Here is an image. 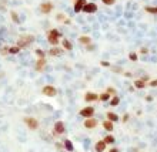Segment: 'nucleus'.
Segmentation results:
<instances>
[{
	"label": "nucleus",
	"mask_w": 157,
	"mask_h": 152,
	"mask_svg": "<svg viewBox=\"0 0 157 152\" xmlns=\"http://www.w3.org/2000/svg\"><path fill=\"white\" fill-rule=\"evenodd\" d=\"M62 37V34L59 30H56V29H52V30H49V33H47V41L53 44V46H56L57 43H59V38Z\"/></svg>",
	"instance_id": "obj_1"
},
{
	"label": "nucleus",
	"mask_w": 157,
	"mask_h": 152,
	"mask_svg": "<svg viewBox=\"0 0 157 152\" xmlns=\"http://www.w3.org/2000/svg\"><path fill=\"white\" fill-rule=\"evenodd\" d=\"M33 41H35V37H33V36H21V37L19 38L17 46L20 49H23V47H27L29 44H32Z\"/></svg>",
	"instance_id": "obj_2"
},
{
	"label": "nucleus",
	"mask_w": 157,
	"mask_h": 152,
	"mask_svg": "<svg viewBox=\"0 0 157 152\" xmlns=\"http://www.w3.org/2000/svg\"><path fill=\"white\" fill-rule=\"evenodd\" d=\"M97 9H99V7H97L96 3H86L82 12H84V13H87V14H93V13L97 12Z\"/></svg>",
	"instance_id": "obj_3"
},
{
	"label": "nucleus",
	"mask_w": 157,
	"mask_h": 152,
	"mask_svg": "<svg viewBox=\"0 0 157 152\" xmlns=\"http://www.w3.org/2000/svg\"><path fill=\"white\" fill-rule=\"evenodd\" d=\"M24 122H26V125H27L30 129H33V131L39 128V121H37L36 118H32V117H26V118H24Z\"/></svg>",
	"instance_id": "obj_4"
},
{
	"label": "nucleus",
	"mask_w": 157,
	"mask_h": 152,
	"mask_svg": "<svg viewBox=\"0 0 157 152\" xmlns=\"http://www.w3.org/2000/svg\"><path fill=\"white\" fill-rule=\"evenodd\" d=\"M41 92H43L44 95H47V97H54V95L57 94V90H56L53 85H44L43 90H41Z\"/></svg>",
	"instance_id": "obj_5"
},
{
	"label": "nucleus",
	"mask_w": 157,
	"mask_h": 152,
	"mask_svg": "<svg viewBox=\"0 0 157 152\" xmlns=\"http://www.w3.org/2000/svg\"><path fill=\"white\" fill-rule=\"evenodd\" d=\"M53 132L56 135H60V134L64 132V124H63V121H56V124L53 127Z\"/></svg>",
	"instance_id": "obj_6"
},
{
	"label": "nucleus",
	"mask_w": 157,
	"mask_h": 152,
	"mask_svg": "<svg viewBox=\"0 0 157 152\" xmlns=\"http://www.w3.org/2000/svg\"><path fill=\"white\" fill-rule=\"evenodd\" d=\"M40 10H41L43 14H49V13L53 10V3H50V1L41 3V4H40Z\"/></svg>",
	"instance_id": "obj_7"
},
{
	"label": "nucleus",
	"mask_w": 157,
	"mask_h": 152,
	"mask_svg": "<svg viewBox=\"0 0 157 152\" xmlns=\"http://www.w3.org/2000/svg\"><path fill=\"white\" fill-rule=\"evenodd\" d=\"M93 114H94V108H93V107H86V108L80 110V115L84 117V118H90V117H93Z\"/></svg>",
	"instance_id": "obj_8"
},
{
	"label": "nucleus",
	"mask_w": 157,
	"mask_h": 152,
	"mask_svg": "<svg viewBox=\"0 0 157 152\" xmlns=\"http://www.w3.org/2000/svg\"><path fill=\"white\" fill-rule=\"evenodd\" d=\"M87 3V0H76L74 1V13H80L82 10H83V7H84V4Z\"/></svg>",
	"instance_id": "obj_9"
},
{
	"label": "nucleus",
	"mask_w": 157,
	"mask_h": 152,
	"mask_svg": "<svg viewBox=\"0 0 157 152\" xmlns=\"http://www.w3.org/2000/svg\"><path fill=\"white\" fill-rule=\"evenodd\" d=\"M97 127V121L94 118H86V121H84V128H87V129H93V128H96Z\"/></svg>",
	"instance_id": "obj_10"
},
{
	"label": "nucleus",
	"mask_w": 157,
	"mask_h": 152,
	"mask_svg": "<svg viewBox=\"0 0 157 152\" xmlns=\"http://www.w3.org/2000/svg\"><path fill=\"white\" fill-rule=\"evenodd\" d=\"M84 100H86L87 102L97 101V100H99V95H97V94H94V92H86V95H84Z\"/></svg>",
	"instance_id": "obj_11"
},
{
	"label": "nucleus",
	"mask_w": 157,
	"mask_h": 152,
	"mask_svg": "<svg viewBox=\"0 0 157 152\" xmlns=\"http://www.w3.org/2000/svg\"><path fill=\"white\" fill-rule=\"evenodd\" d=\"M44 66H46V58H44V57H43V58H39L37 63H36V70H37V71H41V70L44 68Z\"/></svg>",
	"instance_id": "obj_12"
},
{
	"label": "nucleus",
	"mask_w": 157,
	"mask_h": 152,
	"mask_svg": "<svg viewBox=\"0 0 157 152\" xmlns=\"http://www.w3.org/2000/svg\"><path fill=\"white\" fill-rule=\"evenodd\" d=\"M146 80H147V78H140V80H136V81H134V87L139 88V90L144 88V87H146Z\"/></svg>",
	"instance_id": "obj_13"
},
{
	"label": "nucleus",
	"mask_w": 157,
	"mask_h": 152,
	"mask_svg": "<svg viewBox=\"0 0 157 152\" xmlns=\"http://www.w3.org/2000/svg\"><path fill=\"white\" fill-rule=\"evenodd\" d=\"M79 41H80L82 44H84V46H89V44L91 43V38H90L89 36H80V37H79Z\"/></svg>",
	"instance_id": "obj_14"
},
{
	"label": "nucleus",
	"mask_w": 157,
	"mask_h": 152,
	"mask_svg": "<svg viewBox=\"0 0 157 152\" xmlns=\"http://www.w3.org/2000/svg\"><path fill=\"white\" fill-rule=\"evenodd\" d=\"M106 145H107V144H106L104 141H99V142L96 144V151H97V152H103L106 149Z\"/></svg>",
	"instance_id": "obj_15"
},
{
	"label": "nucleus",
	"mask_w": 157,
	"mask_h": 152,
	"mask_svg": "<svg viewBox=\"0 0 157 152\" xmlns=\"http://www.w3.org/2000/svg\"><path fill=\"white\" fill-rule=\"evenodd\" d=\"M62 46H63V49H64V50H67V51L73 50V44L70 43L69 40H66V38H64V40L62 41Z\"/></svg>",
	"instance_id": "obj_16"
},
{
	"label": "nucleus",
	"mask_w": 157,
	"mask_h": 152,
	"mask_svg": "<svg viewBox=\"0 0 157 152\" xmlns=\"http://www.w3.org/2000/svg\"><path fill=\"white\" fill-rule=\"evenodd\" d=\"M103 127H104L106 131H113V121H110V119H107V121H104L103 122Z\"/></svg>",
	"instance_id": "obj_17"
},
{
	"label": "nucleus",
	"mask_w": 157,
	"mask_h": 152,
	"mask_svg": "<svg viewBox=\"0 0 157 152\" xmlns=\"http://www.w3.org/2000/svg\"><path fill=\"white\" fill-rule=\"evenodd\" d=\"M64 149H66V151H69V152L74 151V147H73V144H71V141H70V139H66V141H64Z\"/></svg>",
	"instance_id": "obj_18"
},
{
	"label": "nucleus",
	"mask_w": 157,
	"mask_h": 152,
	"mask_svg": "<svg viewBox=\"0 0 157 152\" xmlns=\"http://www.w3.org/2000/svg\"><path fill=\"white\" fill-rule=\"evenodd\" d=\"M107 119H110V121H113V122H116V121H119V115L117 114H114V112H107Z\"/></svg>",
	"instance_id": "obj_19"
},
{
	"label": "nucleus",
	"mask_w": 157,
	"mask_h": 152,
	"mask_svg": "<svg viewBox=\"0 0 157 152\" xmlns=\"http://www.w3.org/2000/svg\"><path fill=\"white\" fill-rule=\"evenodd\" d=\"M119 104H120V98H119L117 95H113V98L110 100V105H111V107H117Z\"/></svg>",
	"instance_id": "obj_20"
},
{
	"label": "nucleus",
	"mask_w": 157,
	"mask_h": 152,
	"mask_svg": "<svg viewBox=\"0 0 157 152\" xmlns=\"http://www.w3.org/2000/svg\"><path fill=\"white\" fill-rule=\"evenodd\" d=\"M62 53H63V50L62 49H50V51H49V54L50 55H62Z\"/></svg>",
	"instance_id": "obj_21"
},
{
	"label": "nucleus",
	"mask_w": 157,
	"mask_h": 152,
	"mask_svg": "<svg viewBox=\"0 0 157 152\" xmlns=\"http://www.w3.org/2000/svg\"><path fill=\"white\" fill-rule=\"evenodd\" d=\"M99 100H100V101H107V100H110V94L106 91V92H103V94L99 95Z\"/></svg>",
	"instance_id": "obj_22"
},
{
	"label": "nucleus",
	"mask_w": 157,
	"mask_h": 152,
	"mask_svg": "<svg viewBox=\"0 0 157 152\" xmlns=\"http://www.w3.org/2000/svg\"><path fill=\"white\" fill-rule=\"evenodd\" d=\"M103 141H104L106 144H114V141H116V139H114V136H111V135H106Z\"/></svg>",
	"instance_id": "obj_23"
},
{
	"label": "nucleus",
	"mask_w": 157,
	"mask_h": 152,
	"mask_svg": "<svg viewBox=\"0 0 157 152\" xmlns=\"http://www.w3.org/2000/svg\"><path fill=\"white\" fill-rule=\"evenodd\" d=\"M19 51H20V47H19V46H13V47H9V53H10V54H17Z\"/></svg>",
	"instance_id": "obj_24"
},
{
	"label": "nucleus",
	"mask_w": 157,
	"mask_h": 152,
	"mask_svg": "<svg viewBox=\"0 0 157 152\" xmlns=\"http://www.w3.org/2000/svg\"><path fill=\"white\" fill-rule=\"evenodd\" d=\"M146 12H147V13H151V14H157V7L147 6V7H146Z\"/></svg>",
	"instance_id": "obj_25"
},
{
	"label": "nucleus",
	"mask_w": 157,
	"mask_h": 152,
	"mask_svg": "<svg viewBox=\"0 0 157 152\" xmlns=\"http://www.w3.org/2000/svg\"><path fill=\"white\" fill-rule=\"evenodd\" d=\"M10 16H12V20H13L15 23H19V21H20V20H19L17 13H16V12H10Z\"/></svg>",
	"instance_id": "obj_26"
},
{
	"label": "nucleus",
	"mask_w": 157,
	"mask_h": 152,
	"mask_svg": "<svg viewBox=\"0 0 157 152\" xmlns=\"http://www.w3.org/2000/svg\"><path fill=\"white\" fill-rule=\"evenodd\" d=\"M56 18H57L59 21H67V17L64 16V14H62V13H59V14L56 16Z\"/></svg>",
	"instance_id": "obj_27"
},
{
	"label": "nucleus",
	"mask_w": 157,
	"mask_h": 152,
	"mask_svg": "<svg viewBox=\"0 0 157 152\" xmlns=\"http://www.w3.org/2000/svg\"><path fill=\"white\" fill-rule=\"evenodd\" d=\"M36 55H37L39 58H43V57H44V51L40 50V49H37V50H36Z\"/></svg>",
	"instance_id": "obj_28"
},
{
	"label": "nucleus",
	"mask_w": 157,
	"mask_h": 152,
	"mask_svg": "<svg viewBox=\"0 0 157 152\" xmlns=\"http://www.w3.org/2000/svg\"><path fill=\"white\" fill-rule=\"evenodd\" d=\"M129 58H130L131 61H137V54H136V53H130V54H129Z\"/></svg>",
	"instance_id": "obj_29"
},
{
	"label": "nucleus",
	"mask_w": 157,
	"mask_h": 152,
	"mask_svg": "<svg viewBox=\"0 0 157 152\" xmlns=\"http://www.w3.org/2000/svg\"><path fill=\"white\" fill-rule=\"evenodd\" d=\"M103 3H104L106 6H111V4H114L116 3V0H102Z\"/></svg>",
	"instance_id": "obj_30"
},
{
	"label": "nucleus",
	"mask_w": 157,
	"mask_h": 152,
	"mask_svg": "<svg viewBox=\"0 0 157 152\" xmlns=\"http://www.w3.org/2000/svg\"><path fill=\"white\" fill-rule=\"evenodd\" d=\"M106 91H107V92H109L110 95H116V90H114V88H111V87H109V88H107Z\"/></svg>",
	"instance_id": "obj_31"
},
{
	"label": "nucleus",
	"mask_w": 157,
	"mask_h": 152,
	"mask_svg": "<svg viewBox=\"0 0 157 152\" xmlns=\"http://www.w3.org/2000/svg\"><path fill=\"white\" fill-rule=\"evenodd\" d=\"M149 85H150V87H157V80H153V81H150V83H149Z\"/></svg>",
	"instance_id": "obj_32"
},
{
	"label": "nucleus",
	"mask_w": 157,
	"mask_h": 152,
	"mask_svg": "<svg viewBox=\"0 0 157 152\" xmlns=\"http://www.w3.org/2000/svg\"><path fill=\"white\" fill-rule=\"evenodd\" d=\"M100 64H102L103 67H110V63H109V61H102Z\"/></svg>",
	"instance_id": "obj_33"
},
{
	"label": "nucleus",
	"mask_w": 157,
	"mask_h": 152,
	"mask_svg": "<svg viewBox=\"0 0 157 152\" xmlns=\"http://www.w3.org/2000/svg\"><path fill=\"white\" fill-rule=\"evenodd\" d=\"M129 118H130V115H129V114H126V115L123 117V122H127V121H129Z\"/></svg>",
	"instance_id": "obj_34"
},
{
	"label": "nucleus",
	"mask_w": 157,
	"mask_h": 152,
	"mask_svg": "<svg viewBox=\"0 0 157 152\" xmlns=\"http://www.w3.org/2000/svg\"><path fill=\"white\" fill-rule=\"evenodd\" d=\"M140 53H141V54H147V53H149V50L143 47V49H140Z\"/></svg>",
	"instance_id": "obj_35"
},
{
	"label": "nucleus",
	"mask_w": 157,
	"mask_h": 152,
	"mask_svg": "<svg viewBox=\"0 0 157 152\" xmlns=\"http://www.w3.org/2000/svg\"><path fill=\"white\" fill-rule=\"evenodd\" d=\"M151 100H153V97H150V95H149V97H146V101H147V102H150Z\"/></svg>",
	"instance_id": "obj_36"
},
{
	"label": "nucleus",
	"mask_w": 157,
	"mask_h": 152,
	"mask_svg": "<svg viewBox=\"0 0 157 152\" xmlns=\"http://www.w3.org/2000/svg\"><path fill=\"white\" fill-rule=\"evenodd\" d=\"M109 152H119V149H117V148H111Z\"/></svg>",
	"instance_id": "obj_37"
}]
</instances>
